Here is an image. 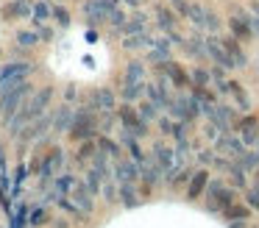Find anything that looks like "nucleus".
Segmentation results:
<instances>
[{
	"instance_id": "f257e3e1",
	"label": "nucleus",
	"mask_w": 259,
	"mask_h": 228,
	"mask_svg": "<svg viewBox=\"0 0 259 228\" xmlns=\"http://www.w3.org/2000/svg\"><path fill=\"white\" fill-rule=\"evenodd\" d=\"M203 178H206V175H203V172H201V175H198V181H195V184H192V187H190V195H198V192H201V187H203Z\"/></svg>"
}]
</instances>
